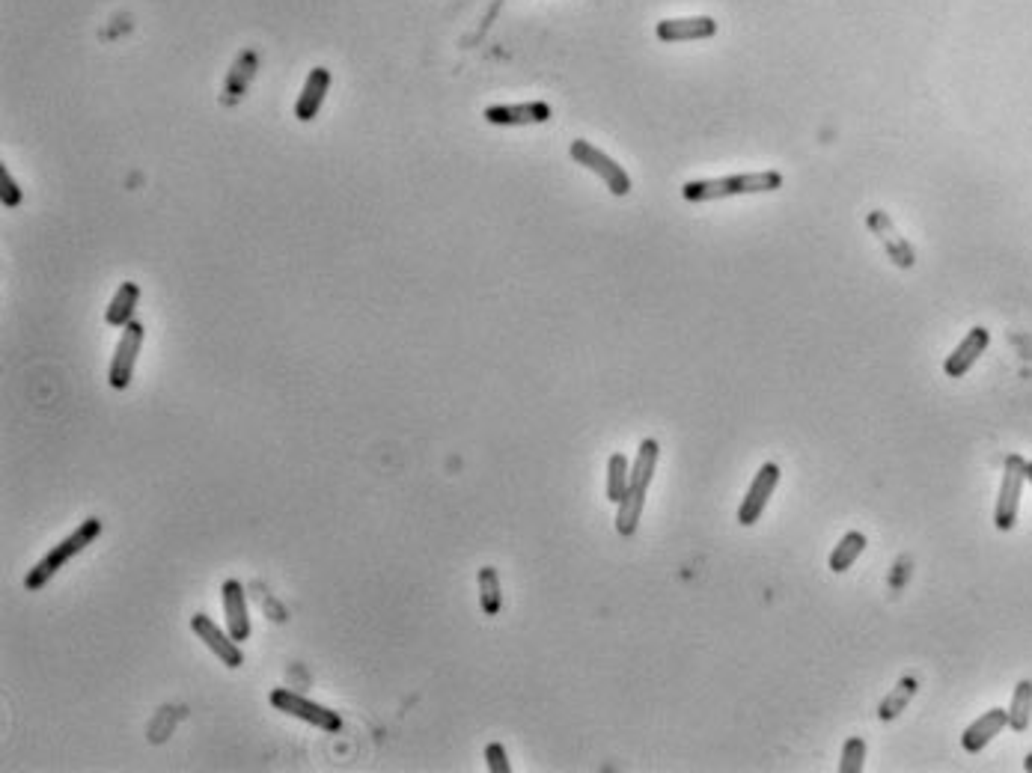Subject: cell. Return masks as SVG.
<instances>
[{"mask_svg": "<svg viewBox=\"0 0 1032 773\" xmlns=\"http://www.w3.org/2000/svg\"><path fill=\"white\" fill-rule=\"evenodd\" d=\"M191 631L200 637V643H206V646L224 661V666L238 669V666L244 663V652L238 649V643L232 640V634H224L206 613H194V616H191Z\"/></svg>", "mask_w": 1032, "mask_h": 773, "instance_id": "cell-9", "label": "cell"}, {"mask_svg": "<svg viewBox=\"0 0 1032 773\" xmlns=\"http://www.w3.org/2000/svg\"><path fill=\"white\" fill-rule=\"evenodd\" d=\"M661 42H693V39H711L717 33V21L708 15H690V18H664L655 27Z\"/></svg>", "mask_w": 1032, "mask_h": 773, "instance_id": "cell-10", "label": "cell"}, {"mask_svg": "<svg viewBox=\"0 0 1032 773\" xmlns=\"http://www.w3.org/2000/svg\"><path fill=\"white\" fill-rule=\"evenodd\" d=\"M221 604H224L227 631L232 634V640L247 643L250 640V616H247V595H244V586L238 580H227L221 586Z\"/></svg>", "mask_w": 1032, "mask_h": 773, "instance_id": "cell-12", "label": "cell"}, {"mask_svg": "<svg viewBox=\"0 0 1032 773\" xmlns=\"http://www.w3.org/2000/svg\"><path fill=\"white\" fill-rule=\"evenodd\" d=\"M658 455H661V446L655 438H646L640 443L637 449V458H634V467H631V485L634 488H643L649 491L652 479H655V470H658Z\"/></svg>", "mask_w": 1032, "mask_h": 773, "instance_id": "cell-19", "label": "cell"}, {"mask_svg": "<svg viewBox=\"0 0 1032 773\" xmlns=\"http://www.w3.org/2000/svg\"><path fill=\"white\" fill-rule=\"evenodd\" d=\"M646 494H649V491L628 485V494L622 497V503H616V506H619V509H616V533H619V536H634V533H637L640 515H643V509H646Z\"/></svg>", "mask_w": 1032, "mask_h": 773, "instance_id": "cell-16", "label": "cell"}, {"mask_svg": "<svg viewBox=\"0 0 1032 773\" xmlns=\"http://www.w3.org/2000/svg\"><path fill=\"white\" fill-rule=\"evenodd\" d=\"M1027 482L1032 485V461H1027Z\"/></svg>", "mask_w": 1032, "mask_h": 773, "instance_id": "cell-27", "label": "cell"}, {"mask_svg": "<svg viewBox=\"0 0 1032 773\" xmlns=\"http://www.w3.org/2000/svg\"><path fill=\"white\" fill-rule=\"evenodd\" d=\"M866 762V741L863 738H848L842 747V759H839V773H860Z\"/></svg>", "mask_w": 1032, "mask_h": 773, "instance_id": "cell-24", "label": "cell"}, {"mask_svg": "<svg viewBox=\"0 0 1032 773\" xmlns=\"http://www.w3.org/2000/svg\"><path fill=\"white\" fill-rule=\"evenodd\" d=\"M1024 768H1027V771L1032 773V753H1030V756H1027V762H1024Z\"/></svg>", "mask_w": 1032, "mask_h": 773, "instance_id": "cell-28", "label": "cell"}, {"mask_svg": "<svg viewBox=\"0 0 1032 773\" xmlns=\"http://www.w3.org/2000/svg\"><path fill=\"white\" fill-rule=\"evenodd\" d=\"M0 200L6 209H15L21 203V191H18L15 179L9 176V167H0Z\"/></svg>", "mask_w": 1032, "mask_h": 773, "instance_id": "cell-25", "label": "cell"}, {"mask_svg": "<svg viewBox=\"0 0 1032 773\" xmlns=\"http://www.w3.org/2000/svg\"><path fill=\"white\" fill-rule=\"evenodd\" d=\"M866 226L881 238V244H884V250H887V256H890L893 265H899V268H914L917 250H914L911 241L896 229V223L890 221L887 212H881V209L869 212V215H866Z\"/></svg>", "mask_w": 1032, "mask_h": 773, "instance_id": "cell-8", "label": "cell"}, {"mask_svg": "<svg viewBox=\"0 0 1032 773\" xmlns=\"http://www.w3.org/2000/svg\"><path fill=\"white\" fill-rule=\"evenodd\" d=\"M328 87H331V72L325 66H316L307 75V84H304V90H301V96L295 102V116L301 122H310V119L319 116L322 105H325V96H328Z\"/></svg>", "mask_w": 1032, "mask_h": 773, "instance_id": "cell-15", "label": "cell"}, {"mask_svg": "<svg viewBox=\"0 0 1032 773\" xmlns=\"http://www.w3.org/2000/svg\"><path fill=\"white\" fill-rule=\"evenodd\" d=\"M1024 482H1027V461L1024 455L1012 452L1006 458L1003 467V482H1000V497L994 506V527L1000 533L1015 530L1018 524V509H1021V494H1024Z\"/></svg>", "mask_w": 1032, "mask_h": 773, "instance_id": "cell-3", "label": "cell"}, {"mask_svg": "<svg viewBox=\"0 0 1032 773\" xmlns=\"http://www.w3.org/2000/svg\"><path fill=\"white\" fill-rule=\"evenodd\" d=\"M569 152H572V158L580 167H586L589 173H595V176L610 188V194L625 197V194L631 191V176H628L607 152H601L598 146H592V143H586V140H574Z\"/></svg>", "mask_w": 1032, "mask_h": 773, "instance_id": "cell-5", "label": "cell"}, {"mask_svg": "<svg viewBox=\"0 0 1032 773\" xmlns=\"http://www.w3.org/2000/svg\"><path fill=\"white\" fill-rule=\"evenodd\" d=\"M783 185V176L777 170H759V173H738V176H723V179H702V182H688L682 188V197L688 203H708V200H726V197H741V194H768Z\"/></svg>", "mask_w": 1032, "mask_h": 773, "instance_id": "cell-1", "label": "cell"}, {"mask_svg": "<svg viewBox=\"0 0 1032 773\" xmlns=\"http://www.w3.org/2000/svg\"><path fill=\"white\" fill-rule=\"evenodd\" d=\"M271 705L280 711V714H289V717H298L310 726H319L322 732H340L343 729V717L295 690H286V687H277L271 690Z\"/></svg>", "mask_w": 1032, "mask_h": 773, "instance_id": "cell-4", "label": "cell"}, {"mask_svg": "<svg viewBox=\"0 0 1032 773\" xmlns=\"http://www.w3.org/2000/svg\"><path fill=\"white\" fill-rule=\"evenodd\" d=\"M628 485H631V464L622 452H616L607 461V500L622 503V497L628 494Z\"/></svg>", "mask_w": 1032, "mask_h": 773, "instance_id": "cell-21", "label": "cell"}, {"mask_svg": "<svg viewBox=\"0 0 1032 773\" xmlns=\"http://www.w3.org/2000/svg\"><path fill=\"white\" fill-rule=\"evenodd\" d=\"M988 345H991V333L985 331V328H973V331L958 342V348L946 357L943 372H946L949 378H964V375L973 369V363L985 354Z\"/></svg>", "mask_w": 1032, "mask_h": 773, "instance_id": "cell-11", "label": "cell"}, {"mask_svg": "<svg viewBox=\"0 0 1032 773\" xmlns=\"http://www.w3.org/2000/svg\"><path fill=\"white\" fill-rule=\"evenodd\" d=\"M479 607L485 616H497L503 607V595H500V577L497 568L482 565L479 568Z\"/></svg>", "mask_w": 1032, "mask_h": 773, "instance_id": "cell-22", "label": "cell"}, {"mask_svg": "<svg viewBox=\"0 0 1032 773\" xmlns=\"http://www.w3.org/2000/svg\"><path fill=\"white\" fill-rule=\"evenodd\" d=\"M917 687H919V681L914 678V675H905L884 699H881V705H878V717L884 720V723H890V720H896L908 705H911V699L917 696Z\"/></svg>", "mask_w": 1032, "mask_h": 773, "instance_id": "cell-18", "label": "cell"}, {"mask_svg": "<svg viewBox=\"0 0 1032 773\" xmlns=\"http://www.w3.org/2000/svg\"><path fill=\"white\" fill-rule=\"evenodd\" d=\"M485 765L491 773H512V765H509V756L503 750V744H488L485 747Z\"/></svg>", "mask_w": 1032, "mask_h": 773, "instance_id": "cell-26", "label": "cell"}, {"mask_svg": "<svg viewBox=\"0 0 1032 773\" xmlns=\"http://www.w3.org/2000/svg\"><path fill=\"white\" fill-rule=\"evenodd\" d=\"M866 536L863 533H857V530H851V533H845L842 539H839V545L833 548V553H830V571H836V574H842V571H848L860 556H863V551H866Z\"/></svg>", "mask_w": 1032, "mask_h": 773, "instance_id": "cell-20", "label": "cell"}, {"mask_svg": "<svg viewBox=\"0 0 1032 773\" xmlns=\"http://www.w3.org/2000/svg\"><path fill=\"white\" fill-rule=\"evenodd\" d=\"M137 298H140V286H137V283H131V280L119 283L116 295L111 298L108 310H105V322H108L111 328H125L128 322H134L131 316H134Z\"/></svg>", "mask_w": 1032, "mask_h": 773, "instance_id": "cell-17", "label": "cell"}, {"mask_svg": "<svg viewBox=\"0 0 1032 773\" xmlns=\"http://www.w3.org/2000/svg\"><path fill=\"white\" fill-rule=\"evenodd\" d=\"M102 521L99 518H87L69 539H63L54 551H48L36 565H33V571L24 577V589H30V592H36V589H42L69 559H75V556H81V553L87 551L99 536H102Z\"/></svg>", "mask_w": 1032, "mask_h": 773, "instance_id": "cell-2", "label": "cell"}, {"mask_svg": "<svg viewBox=\"0 0 1032 773\" xmlns=\"http://www.w3.org/2000/svg\"><path fill=\"white\" fill-rule=\"evenodd\" d=\"M780 476H783V473H780V467H777L774 461H768V464L759 467V473L753 476V485L747 488V494H744V500H741V509H738V524H741V527H753V524L762 518V512H765L771 494H774L777 485H780Z\"/></svg>", "mask_w": 1032, "mask_h": 773, "instance_id": "cell-6", "label": "cell"}, {"mask_svg": "<svg viewBox=\"0 0 1032 773\" xmlns=\"http://www.w3.org/2000/svg\"><path fill=\"white\" fill-rule=\"evenodd\" d=\"M1009 726V711H1003V708H991V711H985L976 723H970L967 729H964V735H961V747L967 750V753H982L1003 729Z\"/></svg>", "mask_w": 1032, "mask_h": 773, "instance_id": "cell-13", "label": "cell"}, {"mask_svg": "<svg viewBox=\"0 0 1032 773\" xmlns=\"http://www.w3.org/2000/svg\"><path fill=\"white\" fill-rule=\"evenodd\" d=\"M551 119V105L524 102V105H494L485 108V122L491 125H539Z\"/></svg>", "mask_w": 1032, "mask_h": 773, "instance_id": "cell-14", "label": "cell"}, {"mask_svg": "<svg viewBox=\"0 0 1032 773\" xmlns=\"http://www.w3.org/2000/svg\"><path fill=\"white\" fill-rule=\"evenodd\" d=\"M140 345H143V325L128 322V325L122 328L119 345H116L114 351V360H111V372H108V381H111L114 390H128V384H131V378H134V363H137Z\"/></svg>", "mask_w": 1032, "mask_h": 773, "instance_id": "cell-7", "label": "cell"}, {"mask_svg": "<svg viewBox=\"0 0 1032 773\" xmlns=\"http://www.w3.org/2000/svg\"><path fill=\"white\" fill-rule=\"evenodd\" d=\"M1032 720V681H1018L1012 708H1009V726L1015 732H1027Z\"/></svg>", "mask_w": 1032, "mask_h": 773, "instance_id": "cell-23", "label": "cell"}]
</instances>
